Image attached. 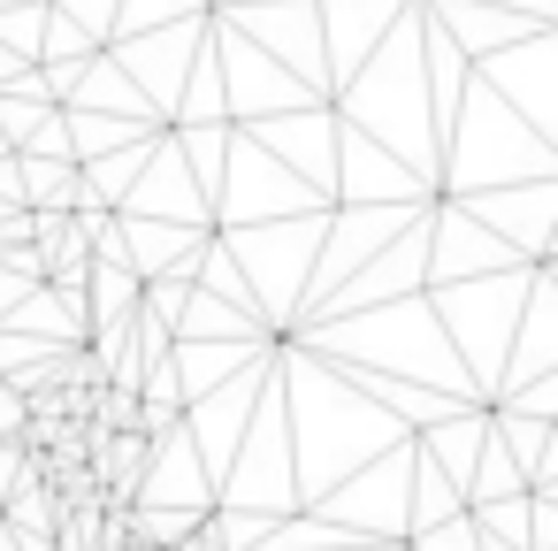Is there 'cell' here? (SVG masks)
Returning <instances> with one entry per match:
<instances>
[{
    "label": "cell",
    "mask_w": 558,
    "mask_h": 551,
    "mask_svg": "<svg viewBox=\"0 0 558 551\" xmlns=\"http://www.w3.org/2000/svg\"><path fill=\"white\" fill-rule=\"evenodd\" d=\"M222 551H238V543H253V520H238V513H215V528H207Z\"/></svg>",
    "instance_id": "cell-2"
},
{
    "label": "cell",
    "mask_w": 558,
    "mask_h": 551,
    "mask_svg": "<svg viewBox=\"0 0 558 551\" xmlns=\"http://www.w3.org/2000/svg\"><path fill=\"white\" fill-rule=\"evenodd\" d=\"M146 314H154L161 330H177V322H184V284H177V276H161V284H146Z\"/></svg>",
    "instance_id": "cell-1"
}]
</instances>
